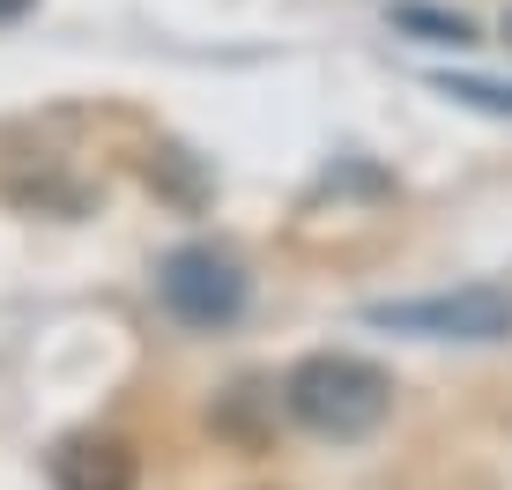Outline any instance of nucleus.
<instances>
[{"label": "nucleus", "mask_w": 512, "mask_h": 490, "mask_svg": "<svg viewBox=\"0 0 512 490\" xmlns=\"http://www.w3.org/2000/svg\"><path fill=\"white\" fill-rule=\"evenodd\" d=\"M282 409L290 424H305L312 439H372L394 416V379L372 357H349V349H320L282 379Z\"/></svg>", "instance_id": "nucleus-1"}, {"label": "nucleus", "mask_w": 512, "mask_h": 490, "mask_svg": "<svg viewBox=\"0 0 512 490\" xmlns=\"http://www.w3.org/2000/svg\"><path fill=\"white\" fill-rule=\"evenodd\" d=\"M364 320L386 327V335H416V342H512V290L461 283V290L401 297V305H372Z\"/></svg>", "instance_id": "nucleus-2"}, {"label": "nucleus", "mask_w": 512, "mask_h": 490, "mask_svg": "<svg viewBox=\"0 0 512 490\" xmlns=\"http://www.w3.org/2000/svg\"><path fill=\"white\" fill-rule=\"evenodd\" d=\"M156 297H164V312H171L179 327L216 335V327H231L238 312H245L253 275H245L223 245H179V253L156 268Z\"/></svg>", "instance_id": "nucleus-3"}, {"label": "nucleus", "mask_w": 512, "mask_h": 490, "mask_svg": "<svg viewBox=\"0 0 512 490\" xmlns=\"http://www.w3.org/2000/svg\"><path fill=\"white\" fill-rule=\"evenodd\" d=\"M134 483H141V461L112 431H75L52 453V490H134Z\"/></svg>", "instance_id": "nucleus-4"}, {"label": "nucleus", "mask_w": 512, "mask_h": 490, "mask_svg": "<svg viewBox=\"0 0 512 490\" xmlns=\"http://www.w3.org/2000/svg\"><path fill=\"white\" fill-rule=\"evenodd\" d=\"M409 38H423V45H475V23L468 15H446V8H401L394 15Z\"/></svg>", "instance_id": "nucleus-5"}, {"label": "nucleus", "mask_w": 512, "mask_h": 490, "mask_svg": "<svg viewBox=\"0 0 512 490\" xmlns=\"http://www.w3.org/2000/svg\"><path fill=\"white\" fill-rule=\"evenodd\" d=\"M438 90H446V97H461V104H475V112H498V119H512V90H505V82H483V75H438Z\"/></svg>", "instance_id": "nucleus-6"}, {"label": "nucleus", "mask_w": 512, "mask_h": 490, "mask_svg": "<svg viewBox=\"0 0 512 490\" xmlns=\"http://www.w3.org/2000/svg\"><path fill=\"white\" fill-rule=\"evenodd\" d=\"M15 15H30V0H0V23H15Z\"/></svg>", "instance_id": "nucleus-7"}, {"label": "nucleus", "mask_w": 512, "mask_h": 490, "mask_svg": "<svg viewBox=\"0 0 512 490\" xmlns=\"http://www.w3.org/2000/svg\"><path fill=\"white\" fill-rule=\"evenodd\" d=\"M505 38H512V8H505Z\"/></svg>", "instance_id": "nucleus-8"}]
</instances>
